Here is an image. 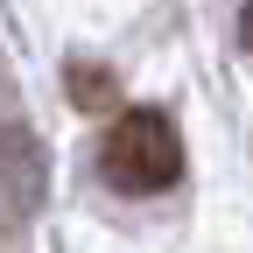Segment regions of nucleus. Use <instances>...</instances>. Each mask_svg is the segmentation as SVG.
Returning a JSON list of instances; mask_svg holds the SVG:
<instances>
[{
	"label": "nucleus",
	"mask_w": 253,
	"mask_h": 253,
	"mask_svg": "<svg viewBox=\"0 0 253 253\" xmlns=\"http://www.w3.org/2000/svg\"><path fill=\"white\" fill-rule=\"evenodd\" d=\"M99 169L113 190H126V197H155V190H169L183 176V141L169 113L155 106H126L113 126H106V148H99Z\"/></svg>",
	"instance_id": "obj_1"
},
{
	"label": "nucleus",
	"mask_w": 253,
	"mask_h": 253,
	"mask_svg": "<svg viewBox=\"0 0 253 253\" xmlns=\"http://www.w3.org/2000/svg\"><path fill=\"white\" fill-rule=\"evenodd\" d=\"M239 42L253 49V0H246V7H239Z\"/></svg>",
	"instance_id": "obj_3"
},
{
	"label": "nucleus",
	"mask_w": 253,
	"mask_h": 253,
	"mask_svg": "<svg viewBox=\"0 0 253 253\" xmlns=\"http://www.w3.org/2000/svg\"><path fill=\"white\" fill-rule=\"evenodd\" d=\"M71 99H78L84 113L113 106V71H99V63H71Z\"/></svg>",
	"instance_id": "obj_2"
}]
</instances>
